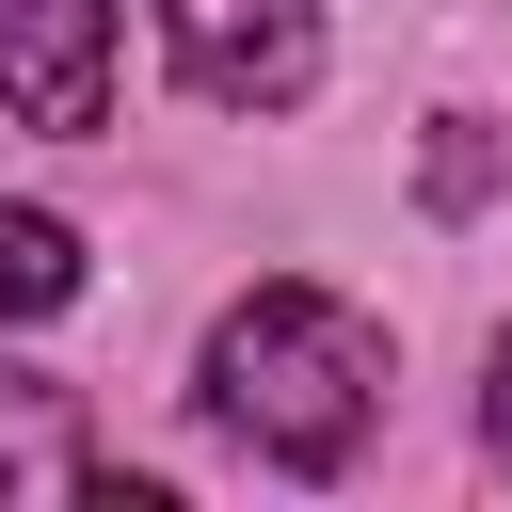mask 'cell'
Returning a JSON list of instances; mask_svg holds the SVG:
<instances>
[{"mask_svg":"<svg viewBox=\"0 0 512 512\" xmlns=\"http://www.w3.org/2000/svg\"><path fill=\"white\" fill-rule=\"evenodd\" d=\"M192 400H208L224 448H256V464H288V480H336V464L368 448V416H384V320L336 304V288H304V272H272L256 304L208 320Z\"/></svg>","mask_w":512,"mask_h":512,"instance_id":"6da1fadb","label":"cell"},{"mask_svg":"<svg viewBox=\"0 0 512 512\" xmlns=\"http://www.w3.org/2000/svg\"><path fill=\"white\" fill-rule=\"evenodd\" d=\"M160 48L208 112H288L320 80V0H160Z\"/></svg>","mask_w":512,"mask_h":512,"instance_id":"7a4b0ae2","label":"cell"},{"mask_svg":"<svg viewBox=\"0 0 512 512\" xmlns=\"http://www.w3.org/2000/svg\"><path fill=\"white\" fill-rule=\"evenodd\" d=\"M112 16L128 0H0V96H16V128L80 144L112 112Z\"/></svg>","mask_w":512,"mask_h":512,"instance_id":"3957f363","label":"cell"},{"mask_svg":"<svg viewBox=\"0 0 512 512\" xmlns=\"http://www.w3.org/2000/svg\"><path fill=\"white\" fill-rule=\"evenodd\" d=\"M0 496H96V448H80V400L0 368Z\"/></svg>","mask_w":512,"mask_h":512,"instance_id":"277c9868","label":"cell"},{"mask_svg":"<svg viewBox=\"0 0 512 512\" xmlns=\"http://www.w3.org/2000/svg\"><path fill=\"white\" fill-rule=\"evenodd\" d=\"M80 304V224L64 208H0V320H64Z\"/></svg>","mask_w":512,"mask_h":512,"instance_id":"5b68a950","label":"cell"},{"mask_svg":"<svg viewBox=\"0 0 512 512\" xmlns=\"http://www.w3.org/2000/svg\"><path fill=\"white\" fill-rule=\"evenodd\" d=\"M480 432H496V464H512V320H496V368H480Z\"/></svg>","mask_w":512,"mask_h":512,"instance_id":"8992f818","label":"cell"}]
</instances>
